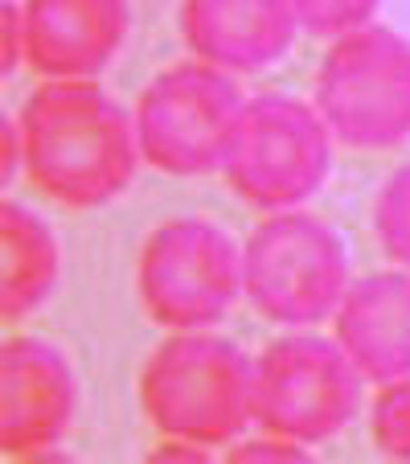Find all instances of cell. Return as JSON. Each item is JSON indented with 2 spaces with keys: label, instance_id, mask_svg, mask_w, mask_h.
<instances>
[{
  "label": "cell",
  "instance_id": "3957f363",
  "mask_svg": "<svg viewBox=\"0 0 410 464\" xmlns=\"http://www.w3.org/2000/svg\"><path fill=\"white\" fill-rule=\"evenodd\" d=\"M243 292L275 324H320L349 292V255L329 222L275 210L243 246Z\"/></svg>",
  "mask_w": 410,
  "mask_h": 464
},
{
  "label": "cell",
  "instance_id": "52a82bcc",
  "mask_svg": "<svg viewBox=\"0 0 410 464\" xmlns=\"http://www.w3.org/2000/svg\"><path fill=\"white\" fill-rule=\"evenodd\" d=\"M243 91L210 62H176L136 99L140 157L168 177H197L222 165Z\"/></svg>",
  "mask_w": 410,
  "mask_h": 464
},
{
  "label": "cell",
  "instance_id": "5b68a950",
  "mask_svg": "<svg viewBox=\"0 0 410 464\" xmlns=\"http://www.w3.org/2000/svg\"><path fill=\"white\" fill-rule=\"evenodd\" d=\"M316 111L349 149H394L410 136V42L361 25L337 37L316 71Z\"/></svg>",
  "mask_w": 410,
  "mask_h": 464
},
{
  "label": "cell",
  "instance_id": "7a4b0ae2",
  "mask_svg": "<svg viewBox=\"0 0 410 464\" xmlns=\"http://www.w3.org/2000/svg\"><path fill=\"white\" fill-rule=\"evenodd\" d=\"M254 362L214 334L181 329L148 358L140 403L160 436L197 444H234L251 428Z\"/></svg>",
  "mask_w": 410,
  "mask_h": 464
},
{
  "label": "cell",
  "instance_id": "30bf717a",
  "mask_svg": "<svg viewBox=\"0 0 410 464\" xmlns=\"http://www.w3.org/2000/svg\"><path fill=\"white\" fill-rule=\"evenodd\" d=\"M25 62L42 79H95L128 37L123 0H25Z\"/></svg>",
  "mask_w": 410,
  "mask_h": 464
},
{
  "label": "cell",
  "instance_id": "ba28073f",
  "mask_svg": "<svg viewBox=\"0 0 410 464\" xmlns=\"http://www.w3.org/2000/svg\"><path fill=\"white\" fill-rule=\"evenodd\" d=\"M144 313L168 329L226 321L243 292V251L205 218H176L148 235L136 267Z\"/></svg>",
  "mask_w": 410,
  "mask_h": 464
},
{
  "label": "cell",
  "instance_id": "8992f818",
  "mask_svg": "<svg viewBox=\"0 0 410 464\" xmlns=\"http://www.w3.org/2000/svg\"><path fill=\"white\" fill-rule=\"evenodd\" d=\"M361 370L337 342L291 334L254 362V423L296 444H320L349 428L361 407Z\"/></svg>",
  "mask_w": 410,
  "mask_h": 464
},
{
  "label": "cell",
  "instance_id": "e0dca14e",
  "mask_svg": "<svg viewBox=\"0 0 410 464\" xmlns=\"http://www.w3.org/2000/svg\"><path fill=\"white\" fill-rule=\"evenodd\" d=\"M308 444H296L288 436H271L262 431V440H246V444L230 448V460H304Z\"/></svg>",
  "mask_w": 410,
  "mask_h": 464
},
{
  "label": "cell",
  "instance_id": "277c9868",
  "mask_svg": "<svg viewBox=\"0 0 410 464\" xmlns=\"http://www.w3.org/2000/svg\"><path fill=\"white\" fill-rule=\"evenodd\" d=\"M329 140L332 131L312 103L267 91L243 103L222 169L243 202L296 210L329 177Z\"/></svg>",
  "mask_w": 410,
  "mask_h": 464
},
{
  "label": "cell",
  "instance_id": "ffe728a7",
  "mask_svg": "<svg viewBox=\"0 0 410 464\" xmlns=\"http://www.w3.org/2000/svg\"><path fill=\"white\" fill-rule=\"evenodd\" d=\"M152 456H181V460H205V444H197V440H181V436H168V444H157L152 448Z\"/></svg>",
  "mask_w": 410,
  "mask_h": 464
},
{
  "label": "cell",
  "instance_id": "4fadbf2b",
  "mask_svg": "<svg viewBox=\"0 0 410 464\" xmlns=\"http://www.w3.org/2000/svg\"><path fill=\"white\" fill-rule=\"evenodd\" d=\"M0 246H5V276H0V313L17 321L33 313L58 288L62 251L50 222L37 218L29 206H0Z\"/></svg>",
  "mask_w": 410,
  "mask_h": 464
},
{
  "label": "cell",
  "instance_id": "7c38bea8",
  "mask_svg": "<svg viewBox=\"0 0 410 464\" xmlns=\"http://www.w3.org/2000/svg\"><path fill=\"white\" fill-rule=\"evenodd\" d=\"M337 345L366 382L410 374V272H374L358 280L332 313Z\"/></svg>",
  "mask_w": 410,
  "mask_h": 464
},
{
  "label": "cell",
  "instance_id": "8fae6325",
  "mask_svg": "<svg viewBox=\"0 0 410 464\" xmlns=\"http://www.w3.org/2000/svg\"><path fill=\"white\" fill-rule=\"evenodd\" d=\"M176 25L197 62L226 74L271 66L300 29L288 0H181Z\"/></svg>",
  "mask_w": 410,
  "mask_h": 464
},
{
  "label": "cell",
  "instance_id": "9c48e42d",
  "mask_svg": "<svg viewBox=\"0 0 410 464\" xmlns=\"http://www.w3.org/2000/svg\"><path fill=\"white\" fill-rule=\"evenodd\" d=\"M74 374L42 337H9L0 350V448L37 456L53 448L74 415Z\"/></svg>",
  "mask_w": 410,
  "mask_h": 464
},
{
  "label": "cell",
  "instance_id": "9a60e30c",
  "mask_svg": "<svg viewBox=\"0 0 410 464\" xmlns=\"http://www.w3.org/2000/svg\"><path fill=\"white\" fill-rule=\"evenodd\" d=\"M369 431H374L377 452L410 460V374L382 382L374 411H369Z\"/></svg>",
  "mask_w": 410,
  "mask_h": 464
},
{
  "label": "cell",
  "instance_id": "5bb4252c",
  "mask_svg": "<svg viewBox=\"0 0 410 464\" xmlns=\"http://www.w3.org/2000/svg\"><path fill=\"white\" fill-rule=\"evenodd\" d=\"M374 235L398 267H410V165L394 169V177L377 189Z\"/></svg>",
  "mask_w": 410,
  "mask_h": 464
},
{
  "label": "cell",
  "instance_id": "2e32d148",
  "mask_svg": "<svg viewBox=\"0 0 410 464\" xmlns=\"http://www.w3.org/2000/svg\"><path fill=\"white\" fill-rule=\"evenodd\" d=\"M296 13V25L320 37H345L353 29L369 25L382 0H288Z\"/></svg>",
  "mask_w": 410,
  "mask_h": 464
},
{
  "label": "cell",
  "instance_id": "d6986e66",
  "mask_svg": "<svg viewBox=\"0 0 410 464\" xmlns=\"http://www.w3.org/2000/svg\"><path fill=\"white\" fill-rule=\"evenodd\" d=\"M0 136H5V165H0V177H5V181H13V173H17V169L25 165V140H21V120H5Z\"/></svg>",
  "mask_w": 410,
  "mask_h": 464
},
{
  "label": "cell",
  "instance_id": "6da1fadb",
  "mask_svg": "<svg viewBox=\"0 0 410 464\" xmlns=\"http://www.w3.org/2000/svg\"><path fill=\"white\" fill-rule=\"evenodd\" d=\"M25 169L53 202L91 210L136 177L140 140L123 107L91 79H50L21 107Z\"/></svg>",
  "mask_w": 410,
  "mask_h": 464
},
{
  "label": "cell",
  "instance_id": "ac0fdd59",
  "mask_svg": "<svg viewBox=\"0 0 410 464\" xmlns=\"http://www.w3.org/2000/svg\"><path fill=\"white\" fill-rule=\"evenodd\" d=\"M21 58H25V9L5 0V58H0V71L13 74Z\"/></svg>",
  "mask_w": 410,
  "mask_h": 464
}]
</instances>
